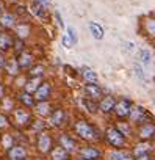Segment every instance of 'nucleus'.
Masks as SVG:
<instances>
[{"mask_svg":"<svg viewBox=\"0 0 155 160\" xmlns=\"http://www.w3.org/2000/svg\"><path fill=\"white\" fill-rule=\"evenodd\" d=\"M74 129H75L77 135H79L80 138H83V140H96L97 138L96 129L88 121H85V119H79V121L75 122Z\"/></svg>","mask_w":155,"mask_h":160,"instance_id":"f257e3e1","label":"nucleus"},{"mask_svg":"<svg viewBox=\"0 0 155 160\" xmlns=\"http://www.w3.org/2000/svg\"><path fill=\"white\" fill-rule=\"evenodd\" d=\"M105 138L113 148L119 149V148L125 146V133H122L121 129H118V127H113V126L108 127L105 130Z\"/></svg>","mask_w":155,"mask_h":160,"instance_id":"f03ea898","label":"nucleus"},{"mask_svg":"<svg viewBox=\"0 0 155 160\" xmlns=\"http://www.w3.org/2000/svg\"><path fill=\"white\" fill-rule=\"evenodd\" d=\"M132 108H133L132 101H130V99H127V98H122V99H119V101L116 102V105H114V110H113V112L116 113V116H118V118H127V116H130Z\"/></svg>","mask_w":155,"mask_h":160,"instance_id":"7ed1b4c3","label":"nucleus"},{"mask_svg":"<svg viewBox=\"0 0 155 160\" xmlns=\"http://www.w3.org/2000/svg\"><path fill=\"white\" fill-rule=\"evenodd\" d=\"M130 119L133 122H138V124H144V122H152V116L150 113L143 108V107H133L132 112H130Z\"/></svg>","mask_w":155,"mask_h":160,"instance_id":"20e7f679","label":"nucleus"},{"mask_svg":"<svg viewBox=\"0 0 155 160\" xmlns=\"http://www.w3.org/2000/svg\"><path fill=\"white\" fill-rule=\"evenodd\" d=\"M50 94H52V85L49 82H42L35 93V99L36 102H44V101H49Z\"/></svg>","mask_w":155,"mask_h":160,"instance_id":"39448f33","label":"nucleus"},{"mask_svg":"<svg viewBox=\"0 0 155 160\" xmlns=\"http://www.w3.org/2000/svg\"><path fill=\"white\" fill-rule=\"evenodd\" d=\"M85 94H86V98H91V99H96V101H100L105 96L104 94V90L97 83H88V85H85Z\"/></svg>","mask_w":155,"mask_h":160,"instance_id":"423d86ee","label":"nucleus"},{"mask_svg":"<svg viewBox=\"0 0 155 160\" xmlns=\"http://www.w3.org/2000/svg\"><path fill=\"white\" fill-rule=\"evenodd\" d=\"M79 155H80L82 160H96V158H99L102 155V152L97 148H94V146H85V148L80 149Z\"/></svg>","mask_w":155,"mask_h":160,"instance_id":"0eeeda50","label":"nucleus"},{"mask_svg":"<svg viewBox=\"0 0 155 160\" xmlns=\"http://www.w3.org/2000/svg\"><path fill=\"white\" fill-rule=\"evenodd\" d=\"M38 149L42 154L52 151V138H50L49 133H46V132H41L39 133V137H38Z\"/></svg>","mask_w":155,"mask_h":160,"instance_id":"6e6552de","label":"nucleus"},{"mask_svg":"<svg viewBox=\"0 0 155 160\" xmlns=\"http://www.w3.org/2000/svg\"><path fill=\"white\" fill-rule=\"evenodd\" d=\"M116 99L113 96H104L100 101H99V110L102 113H110L114 110V105H116Z\"/></svg>","mask_w":155,"mask_h":160,"instance_id":"1a4fd4ad","label":"nucleus"},{"mask_svg":"<svg viewBox=\"0 0 155 160\" xmlns=\"http://www.w3.org/2000/svg\"><path fill=\"white\" fill-rule=\"evenodd\" d=\"M66 118H67L66 112H64L63 108H56V110H53L52 115H50V124L55 126V127H61V126L66 122Z\"/></svg>","mask_w":155,"mask_h":160,"instance_id":"9d476101","label":"nucleus"},{"mask_svg":"<svg viewBox=\"0 0 155 160\" xmlns=\"http://www.w3.org/2000/svg\"><path fill=\"white\" fill-rule=\"evenodd\" d=\"M8 157H10V160H25L27 151H25L24 146L16 144V146H11L8 149Z\"/></svg>","mask_w":155,"mask_h":160,"instance_id":"9b49d317","label":"nucleus"},{"mask_svg":"<svg viewBox=\"0 0 155 160\" xmlns=\"http://www.w3.org/2000/svg\"><path fill=\"white\" fill-rule=\"evenodd\" d=\"M139 137L141 140H150L155 138V124L153 122H144L139 127Z\"/></svg>","mask_w":155,"mask_h":160,"instance_id":"f8f14e48","label":"nucleus"},{"mask_svg":"<svg viewBox=\"0 0 155 160\" xmlns=\"http://www.w3.org/2000/svg\"><path fill=\"white\" fill-rule=\"evenodd\" d=\"M14 121L19 124V126H27L30 121H31V116L27 110L24 108H16L14 110Z\"/></svg>","mask_w":155,"mask_h":160,"instance_id":"ddd939ff","label":"nucleus"},{"mask_svg":"<svg viewBox=\"0 0 155 160\" xmlns=\"http://www.w3.org/2000/svg\"><path fill=\"white\" fill-rule=\"evenodd\" d=\"M17 63H19L21 69H28V68L33 66V55L28 53V52H21L19 58H17Z\"/></svg>","mask_w":155,"mask_h":160,"instance_id":"4468645a","label":"nucleus"},{"mask_svg":"<svg viewBox=\"0 0 155 160\" xmlns=\"http://www.w3.org/2000/svg\"><path fill=\"white\" fill-rule=\"evenodd\" d=\"M13 44H14V39H13L8 33L0 32V52H7V50H10V49L13 47Z\"/></svg>","mask_w":155,"mask_h":160,"instance_id":"2eb2a0df","label":"nucleus"},{"mask_svg":"<svg viewBox=\"0 0 155 160\" xmlns=\"http://www.w3.org/2000/svg\"><path fill=\"white\" fill-rule=\"evenodd\" d=\"M50 155H52V160H69V151L64 149L61 144L53 148L50 151Z\"/></svg>","mask_w":155,"mask_h":160,"instance_id":"dca6fc26","label":"nucleus"},{"mask_svg":"<svg viewBox=\"0 0 155 160\" xmlns=\"http://www.w3.org/2000/svg\"><path fill=\"white\" fill-rule=\"evenodd\" d=\"M14 24H16L14 14H11V13H3L2 16H0V25H2L3 28H11V27H14Z\"/></svg>","mask_w":155,"mask_h":160,"instance_id":"f3484780","label":"nucleus"},{"mask_svg":"<svg viewBox=\"0 0 155 160\" xmlns=\"http://www.w3.org/2000/svg\"><path fill=\"white\" fill-rule=\"evenodd\" d=\"M19 101H21L25 107H28V108H31V107L36 105V99H35V96H31V93H28V91L21 93V94H19Z\"/></svg>","mask_w":155,"mask_h":160,"instance_id":"a211bd4d","label":"nucleus"},{"mask_svg":"<svg viewBox=\"0 0 155 160\" xmlns=\"http://www.w3.org/2000/svg\"><path fill=\"white\" fill-rule=\"evenodd\" d=\"M60 144H61L64 149H67L69 152H70V151H74V149L77 148L75 141H74V140H72V138H70L67 133H63V135L60 137Z\"/></svg>","mask_w":155,"mask_h":160,"instance_id":"6ab92c4d","label":"nucleus"},{"mask_svg":"<svg viewBox=\"0 0 155 160\" xmlns=\"http://www.w3.org/2000/svg\"><path fill=\"white\" fill-rule=\"evenodd\" d=\"M82 77L86 80L88 83H97V74L93 69H90V68H83L82 69Z\"/></svg>","mask_w":155,"mask_h":160,"instance_id":"aec40b11","label":"nucleus"},{"mask_svg":"<svg viewBox=\"0 0 155 160\" xmlns=\"http://www.w3.org/2000/svg\"><path fill=\"white\" fill-rule=\"evenodd\" d=\"M39 85H41V77H31L28 82H27V85H25V91L36 93V90L39 88Z\"/></svg>","mask_w":155,"mask_h":160,"instance_id":"412c9836","label":"nucleus"},{"mask_svg":"<svg viewBox=\"0 0 155 160\" xmlns=\"http://www.w3.org/2000/svg\"><path fill=\"white\" fill-rule=\"evenodd\" d=\"M90 32L93 33V36H94L96 39H102V38H104V28H102V25L97 24V22H90Z\"/></svg>","mask_w":155,"mask_h":160,"instance_id":"4be33fe9","label":"nucleus"},{"mask_svg":"<svg viewBox=\"0 0 155 160\" xmlns=\"http://www.w3.org/2000/svg\"><path fill=\"white\" fill-rule=\"evenodd\" d=\"M5 69H7V72L10 74V75H16L17 72H19V63H17V60H8L7 61V64H5Z\"/></svg>","mask_w":155,"mask_h":160,"instance_id":"5701e85b","label":"nucleus"},{"mask_svg":"<svg viewBox=\"0 0 155 160\" xmlns=\"http://www.w3.org/2000/svg\"><path fill=\"white\" fill-rule=\"evenodd\" d=\"M83 104H85V107L88 108V112H90V113H96V112L99 110V102H97L96 99L85 98V99H83Z\"/></svg>","mask_w":155,"mask_h":160,"instance_id":"b1692460","label":"nucleus"},{"mask_svg":"<svg viewBox=\"0 0 155 160\" xmlns=\"http://www.w3.org/2000/svg\"><path fill=\"white\" fill-rule=\"evenodd\" d=\"M110 160H130V154L121 149H116L110 154Z\"/></svg>","mask_w":155,"mask_h":160,"instance_id":"393cba45","label":"nucleus"},{"mask_svg":"<svg viewBox=\"0 0 155 160\" xmlns=\"http://www.w3.org/2000/svg\"><path fill=\"white\" fill-rule=\"evenodd\" d=\"M149 149H150L149 143H139V144L135 146V149H133V155H135V157H139V155H143V154H147Z\"/></svg>","mask_w":155,"mask_h":160,"instance_id":"a878e982","label":"nucleus"},{"mask_svg":"<svg viewBox=\"0 0 155 160\" xmlns=\"http://www.w3.org/2000/svg\"><path fill=\"white\" fill-rule=\"evenodd\" d=\"M31 11L38 16V18H44L46 16V7H42L39 2H33V5H31Z\"/></svg>","mask_w":155,"mask_h":160,"instance_id":"bb28decb","label":"nucleus"},{"mask_svg":"<svg viewBox=\"0 0 155 160\" xmlns=\"http://www.w3.org/2000/svg\"><path fill=\"white\" fill-rule=\"evenodd\" d=\"M49 110H50V105H49L47 101L36 104V112H38L39 115H42V116H44V115H49Z\"/></svg>","mask_w":155,"mask_h":160,"instance_id":"cd10ccee","label":"nucleus"},{"mask_svg":"<svg viewBox=\"0 0 155 160\" xmlns=\"http://www.w3.org/2000/svg\"><path fill=\"white\" fill-rule=\"evenodd\" d=\"M139 60H141V63H143V64H149V63H150V60H152L150 52H149L147 49H143V50L139 52Z\"/></svg>","mask_w":155,"mask_h":160,"instance_id":"c85d7f7f","label":"nucleus"},{"mask_svg":"<svg viewBox=\"0 0 155 160\" xmlns=\"http://www.w3.org/2000/svg\"><path fill=\"white\" fill-rule=\"evenodd\" d=\"M44 74V66L42 64H36L33 68H30V77H41Z\"/></svg>","mask_w":155,"mask_h":160,"instance_id":"c756f323","label":"nucleus"},{"mask_svg":"<svg viewBox=\"0 0 155 160\" xmlns=\"http://www.w3.org/2000/svg\"><path fill=\"white\" fill-rule=\"evenodd\" d=\"M144 27H146V32H147L150 36L155 38V19H147L146 24H144Z\"/></svg>","mask_w":155,"mask_h":160,"instance_id":"7c9ffc66","label":"nucleus"},{"mask_svg":"<svg viewBox=\"0 0 155 160\" xmlns=\"http://www.w3.org/2000/svg\"><path fill=\"white\" fill-rule=\"evenodd\" d=\"M61 42H63V46H64V47H72V46H75V42H74V39L69 36V33L63 35V38H61Z\"/></svg>","mask_w":155,"mask_h":160,"instance_id":"2f4dec72","label":"nucleus"},{"mask_svg":"<svg viewBox=\"0 0 155 160\" xmlns=\"http://www.w3.org/2000/svg\"><path fill=\"white\" fill-rule=\"evenodd\" d=\"M28 32H30V27H28V25H24V24H22V25L17 27V35H19L21 38H25V36L28 35Z\"/></svg>","mask_w":155,"mask_h":160,"instance_id":"473e14b6","label":"nucleus"},{"mask_svg":"<svg viewBox=\"0 0 155 160\" xmlns=\"http://www.w3.org/2000/svg\"><path fill=\"white\" fill-rule=\"evenodd\" d=\"M2 143H3V146H5V148H8V149H10V148L13 146V138H11L10 135H5V137H3V140H2Z\"/></svg>","mask_w":155,"mask_h":160,"instance_id":"72a5a7b5","label":"nucleus"},{"mask_svg":"<svg viewBox=\"0 0 155 160\" xmlns=\"http://www.w3.org/2000/svg\"><path fill=\"white\" fill-rule=\"evenodd\" d=\"M67 33H69V36L74 39V42L77 44V41H79V39H77V33H75V30H74L72 27H67Z\"/></svg>","mask_w":155,"mask_h":160,"instance_id":"f704fd0d","label":"nucleus"},{"mask_svg":"<svg viewBox=\"0 0 155 160\" xmlns=\"http://www.w3.org/2000/svg\"><path fill=\"white\" fill-rule=\"evenodd\" d=\"M7 126H8V119H7V116L0 115V129H3V127H7Z\"/></svg>","mask_w":155,"mask_h":160,"instance_id":"c9c22d12","label":"nucleus"},{"mask_svg":"<svg viewBox=\"0 0 155 160\" xmlns=\"http://www.w3.org/2000/svg\"><path fill=\"white\" fill-rule=\"evenodd\" d=\"M5 64H7V58H5L3 52H0V68H5Z\"/></svg>","mask_w":155,"mask_h":160,"instance_id":"e433bc0d","label":"nucleus"},{"mask_svg":"<svg viewBox=\"0 0 155 160\" xmlns=\"http://www.w3.org/2000/svg\"><path fill=\"white\" fill-rule=\"evenodd\" d=\"M36 2H39L42 7H46V8H47V7H49V3L52 2V0H36Z\"/></svg>","mask_w":155,"mask_h":160,"instance_id":"4c0bfd02","label":"nucleus"},{"mask_svg":"<svg viewBox=\"0 0 155 160\" xmlns=\"http://www.w3.org/2000/svg\"><path fill=\"white\" fill-rule=\"evenodd\" d=\"M136 160H150V157H149V154H143V155L136 157Z\"/></svg>","mask_w":155,"mask_h":160,"instance_id":"58836bf2","label":"nucleus"},{"mask_svg":"<svg viewBox=\"0 0 155 160\" xmlns=\"http://www.w3.org/2000/svg\"><path fill=\"white\" fill-rule=\"evenodd\" d=\"M3 94H5V88H3V85H2V82H0V99L3 98Z\"/></svg>","mask_w":155,"mask_h":160,"instance_id":"ea45409f","label":"nucleus"},{"mask_svg":"<svg viewBox=\"0 0 155 160\" xmlns=\"http://www.w3.org/2000/svg\"><path fill=\"white\" fill-rule=\"evenodd\" d=\"M56 19H58V25L63 27V21H61V18H60V13H56Z\"/></svg>","mask_w":155,"mask_h":160,"instance_id":"a19ab883","label":"nucleus"},{"mask_svg":"<svg viewBox=\"0 0 155 160\" xmlns=\"http://www.w3.org/2000/svg\"><path fill=\"white\" fill-rule=\"evenodd\" d=\"M3 14V5H2V2H0V16Z\"/></svg>","mask_w":155,"mask_h":160,"instance_id":"79ce46f5","label":"nucleus"},{"mask_svg":"<svg viewBox=\"0 0 155 160\" xmlns=\"http://www.w3.org/2000/svg\"><path fill=\"white\" fill-rule=\"evenodd\" d=\"M0 28H3V27H2V25H0Z\"/></svg>","mask_w":155,"mask_h":160,"instance_id":"37998d69","label":"nucleus"}]
</instances>
